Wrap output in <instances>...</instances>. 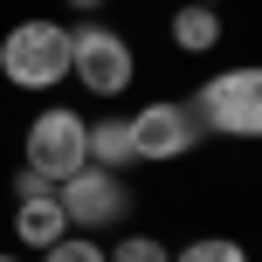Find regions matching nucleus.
Instances as JSON below:
<instances>
[{
    "mask_svg": "<svg viewBox=\"0 0 262 262\" xmlns=\"http://www.w3.org/2000/svg\"><path fill=\"white\" fill-rule=\"evenodd\" d=\"M0 76L14 90H55L69 76V28L62 21H14L0 35Z\"/></svg>",
    "mask_w": 262,
    "mask_h": 262,
    "instance_id": "1",
    "label": "nucleus"
},
{
    "mask_svg": "<svg viewBox=\"0 0 262 262\" xmlns=\"http://www.w3.org/2000/svg\"><path fill=\"white\" fill-rule=\"evenodd\" d=\"M193 118H200V131H221V138H255L262 131V69L235 62L221 76H207L193 97Z\"/></svg>",
    "mask_w": 262,
    "mask_h": 262,
    "instance_id": "2",
    "label": "nucleus"
},
{
    "mask_svg": "<svg viewBox=\"0 0 262 262\" xmlns=\"http://www.w3.org/2000/svg\"><path fill=\"white\" fill-rule=\"evenodd\" d=\"M69 76H76L90 97H124L131 76H138V55H131V41L118 28L83 21V28H69Z\"/></svg>",
    "mask_w": 262,
    "mask_h": 262,
    "instance_id": "3",
    "label": "nucleus"
},
{
    "mask_svg": "<svg viewBox=\"0 0 262 262\" xmlns=\"http://www.w3.org/2000/svg\"><path fill=\"white\" fill-rule=\"evenodd\" d=\"M131 131V159H152V166H172V159H186L200 145V118L193 104H172V97H152V104H138L124 118Z\"/></svg>",
    "mask_w": 262,
    "mask_h": 262,
    "instance_id": "4",
    "label": "nucleus"
},
{
    "mask_svg": "<svg viewBox=\"0 0 262 262\" xmlns=\"http://www.w3.org/2000/svg\"><path fill=\"white\" fill-rule=\"evenodd\" d=\"M55 207H62L69 228L97 235V228H111V221H124V214H131V186H124V172L83 166V172H69V180L55 186Z\"/></svg>",
    "mask_w": 262,
    "mask_h": 262,
    "instance_id": "5",
    "label": "nucleus"
},
{
    "mask_svg": "<svg viewBox=\"0 0 262 262\" xmlns=\"http://www.w3.org/2000/svg\"><path fill=\"white\" fill-rule=\"evenodd\" d=\"M83 131H90V118H83V111H41L35 124H28V145H21V166H35V172H49L55 186L69 180V172H83L90 166V145H83Z\"/></svg>",
    "mask_w": 262,
    "mask_h": 262,
    "instance_id": "6",
    "label": "nucleus"
},
{
    "mask_svg": "<svg viewBox=\"0 0 262 262\" xmlns=\"http://www.w3.org/2000/svg\"><path fill=\"white\" fill-rule=\"evenodd\" d=\"M62 235H69V221H62V207H55V193L49 200H14V242H21L28 255L55 249Z\"/></svg>",
    "mask_w": 262,
    "mask_h": 262,
    "instance_id": "7",
    "label": "nucleus"
},
{
    "mask_svg": "<svg viewBox=\"0 0 262 262\" xmlns=\"http://www.w3.org/2000/svg\"><path fill=\"white\" fill-rule=\"evenodd\" d=\"M172 41H180L186 55L221 49V7H193V0H180V7H172Z\"/></svg>",
    "mask_w": 262,
    "mask_h": 262,
    "instance_id": "8",
    "label": "nucleus"
},
{
    "mask_svg": "<svg viewBox=\"0 0 262 262\" xmlns=\"http://www.w3.org/2000/svg\"><path fill=\"white\" fill-rule=\"evenodd\" d=\"M83 145H90V166H104V172L138 166V159H131V131H124V118H97L90 131H83Z\"/></svg>",
    "mask_w": 262,
    "mask_h": 262,
    "instance_id": "9",
    "label": "nucleus"
},
{
    "mask_svg": "<svg viewBox=\"0 0 262 262\" xmlns=\"http://www.w3.org/2000/svg\"><path fill=\"white\" fill-rule=\"evenodd\" d=\"M172 262H249V249H242V242H228V235H200V242H186Z\"/></svg>",
    "mask_w": 262,
    "mask_h": 262,
    "instance_id": "10",
    "label": "nucleus"
},
{
    "mask_svg": "<svg viewBox=\"0 0 262 262\" xmlns=\"http://www.w3.org/2000/svg\"><path fill=\"white\" fill-rule=\"evenodd\" d=\"M104 262H172L166 255V242H152V235H124V242H111Z\"/></svg>",
    "mask_w": 262,
    "mask_h": 262,
    "instance_id": "11",
    "label": "nucleus"
},
{
    "mask_svg": "<svg viewBox=\"0 0 262 262\" xmlns=\"http://www.w3.org/2000/svg\"><path fill=\"white\" fill-rule=\"evenodd\" d=\"M35 262H104V249H97L90 235H62V242H55V249H41Z\"/></svg>",
    "mask_w": 262,
    "mask_h": 262,
    "instance_id": "12",
    "label": "nucleus"
},
{
    "mask_svg": "<svg viewBox=\"0 0 262 262\" xmlns=\"http://www.w3.org/2000/svg\"><path fill=\"white\" fill-rule=\"evenodd\" d=\"M55 193V180H49V172H35V166H21V172H14V200H49Z\"/></svg>",
    "mask_w": 262,
    "mask_h": 262,
    "instance_id": "13",
    "label": "nucleus"
},
{
    "mask_svg": "<svg viewBox=\"0 0 262 262\" xmlns=\"http://www.w3.org/2000/svg\"><path fill=\"white\" fill-rule=\"evenodd\" d=\"M69 7H76V14H97V7H104V0H69Z\"/></svg>",
    "mask_w": 262,
    "mask_h": 262,
    "instance_id": "14",
    "label": "nucleus"
},
{
    "mask_svg": "<svg viewBox=\"0 0 262 262\" xmlns=\"http://www.w3.org/2000/svg\"><path fill=\"white\" fill-rule=\"evenodd\" d=\"M193 7H221V0H193Z\"/></svg>",
    "mask_w": 262,
    "mask_h": 262,
    "instance_id": "15",
    "label": "nucleus"
},
{
    "mask_svg": "<svg viewBox=\"0 0 262 262\" xmlns=\"http://www.w3.org/2000/svg\"><path fill=\"white\" fill-rule=\"evenodd\" d=\"M0 262H21V255H0Z\"/></svg>",
    "mask_w": 262,
    "mask_h": 262,
    "instance_id": "16",
    "label": "nucleus"
}]
</instances>
